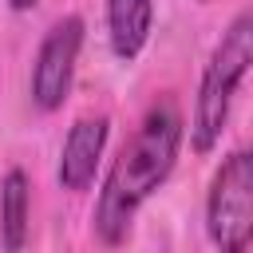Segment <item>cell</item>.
Returning a JSON list of instances; mask_svg holds the SVG:
<instances>
[{
	"mask_svg": "<svg viewBox=\"0 0 253 253\" xmlns=\"http://www.w3.org/2000/svg\"><path fill=\"white\" fill-rule=\"evenodd\" d=\"M182 126H186L182 111L170 95L158 99L142 115L138 130L111 162L103 190H99V202H95V233L103 245H123L142 202L170 178L178 150H182Z\"/></svg>",
	"mask_w": 253,
	"mask_h": 253,
	"instance_id": "6da1fadb",
	"label": "cell"
},
{
	"mask_svg": "<svg viewBox=\"0 0 253 253\" xmlns=\"http://www.w3.org/2000/svg\"><path fill=\"white\" fill-rule=\"evenodd\" d=\"M249 63H253V16L241 12L221 32V40L210 51V63L202 71V83H198L194 119H190V142H194L198 154H210L221 142V130L229 123L233 95H237Z\"/></svg>",
	"mask_w": 253,
	"mask_h": 253,
	"instance_id": "7a4b0ae2",
	"label": "cell"
},
{
	"mask_svg": "<svg viewBox=\"0 0 253 253\" xmlns=\"http://www.w3.org/2000/svg\"><path fill=\"white\" fill-rule=\"evenodd\" d=\"M206 233L217 253H249L253 241V154L233 150L213 170L206 194Z\"/></svg>",
	"mask_w": 253,
	"mask_h": 253,
	"instance_id": "3957f363",
	"label": "cell"
},
{
	"mask_svg": "<svg viewBox=\"0 0 253 253\" xmlns=\"http://www.w3.org/2000/svg\"><path fill=\"white\" fill-rule=\"evenodd\" d=\"M79 47H83V20L79 16H63L40 40V51H36V63H32V103L43 115L63 107L71 79H75Z\"/></svg>",
	"mask_w": 253,
	"mask_h": 253,
	"instance_id": "277c9868",
	"label": "cell"
},
{
	"mask_svg": "<svg viewBox=\"0 0 253 253\" xmlns=\"http://www.w3.org/2000/svg\"><path fill=\"white\" fill-rule=\"evenodd\" d=\"M107 146V115H79L63 138L59 150V186L63 190H87L95 182L99 158Z\"/></svg>",
	"mask_w": 253,
	"mask_h": 253,
	"instance_id": "5b68a950",
	"label": "cell"
},
{
	"mask_svg": "<svg viewBox=\"0 0 253 253\" xmlns=\"http://www.w3.org/2000/svg\"><path fill=\"white\" fill-rule=\"evenodd\" d=\"M32 233V182L16 166L0 182V245L4 253H24Z\"/></svg>",
	"mask_w": 253,
	"mask_h": 253,
	"instance_id": "8992f818",
	"label": "cell"
},
{
	"mask_svg": "<svg viewBox=\"0 0 253 253\" xmlns=\"http://www.w3.org/2000/svg\"><path fill=\"white\" fill-rule=\"evenodd\" d=\"M150 24H154L150 0H107V36L119 59H134L146 47Z\"/></svg>",
	"mask_w": 253,
	"mask_h": 253,
	"instance_id": "52a82bcc",
	"label": "cell"
},
{
	"mask_svg": "<svg viewBox=\"0 0 253 253\" xmlns=\"http://www.w3.org/2000/svg\"><path fill=\"white\" fill-rule=\"evenodd\" d=\"M8 4H12V12H28L36 0H8Z\"/></svg>",
	"mask_w": 253,
	"mask_h": 253,
	"instance_id": "ba28073f",
	"label": "cell"
}]
</instances>
